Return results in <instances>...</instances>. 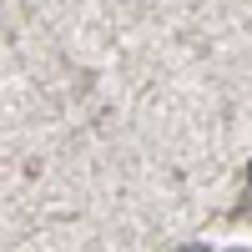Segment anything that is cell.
I'll return each mask as SVG.
<instances>
[{
  "mask_svg": "<svg viewBox=\"0 0 252 252\" xmlns=\"http://www.w3.org/2000/svg\"><path fill=\"white\" fill-rule=\"evenodd\" d=\"M182 252H202V247H182Z\"/></svg>",
  "mask_w": 252,
  "mask_h": 252,
  "instance_id": "1",
  "label": "cell"
}]
</instances>
